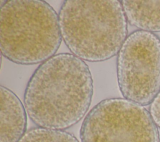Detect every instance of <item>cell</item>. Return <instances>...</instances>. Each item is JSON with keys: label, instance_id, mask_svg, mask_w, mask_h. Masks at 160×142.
Segmentation results:
<instances>
[{"label": "cell", "instance_id": "obj_1", "mask_svg": "<svg viewBox=\"0 0 160 142\" xmlns=\"http://www.w3.org/2000/svg\"><path fill=\"white\" fill-rule=\"evenodd\" d=\"M93 91L85 61L71 53H59L34 71L24 91V105L38 127L64 130L87 114Z\"/></svg>", "mask_w": 160, "mask_h": 142}, {"label": "cell", "instance_id": "obj_2", "mask_svg": "<svg viewBox=\"0 0 160 142\" xmlns=\"http://www.w3.org/2000/svg\"><path fill=\"white\" fill-rule=\"evenodd\" d=\"M58 16L62 40L83 61L112 58L128 37V21L118 0H66Z\"/></svg>", "mask_w": 160, "mask_h": 142}, {"label": "cell", "instance_id": "obj_3", "mask_svg": "<svg viewBox=\"0 0 160 142\" xmlns=\"http://www.w3.org/2000/svg\"><path fill=\"white\" fill-rule=\"evenodd\" d=\"M59 16L42 0H8L1 6L0 48L8 60L42 63L55 55L62 40Z\"/></svg>", "mask_w": 160, "mask_h": 142}, {"label": "cell", "instance_id": "obj_4", "mask_svg": "<svg viewBox=\"0 0 160 142\" xmlns=\"http://www.w3.org/2000/svg\"><path fill=\"white\" fill-rule=\"evenodd\" d=\"M81 142H159L156 124L143 106L121 98L103 99L86 115Z\"/></svg>", "mask_w": 160, "mask_h": 142}, {"label": "cell", "instance_id": "obj_5", "mask_svg": "<svg viewBox=\"0 0 160 142\" xmlns=\"http://www.w3.org/2000/svg\"><path fill=\"white\" fill-rule=\"evenodd\" d=\"M117 79L124 98L141 106L160 92V39L137 30L128 36L117 57Z\"/></svg>", "mask_w": 160, "mask_h": 142}, {"label": "cell", "instance_id": "obj_6", "mask_svg": "<svg viewBox=\"0 0 160 142\" xmlns=\"http://www.w3.org/2000/svg\"><path fill=\"white\" fill-rule=\"evenodd\" d=\"M0 142H18L26 132L27 112L17 95L1 86Z\"/></svg>", "mask_w": 160, "mask_h": 142}, {"label": "cell", "instance_id": "obj_7", "mask_svg": "<svg viewBox=\"0 0 160 142\" xmlns=\"http://www.w3.org/2000/svg\"><path fill=\"white\" fill-rule=\"evenodd\" d=\"M121 3L130 24L142 31H160V1L123 0Z\"/></svg>", "mask_w": 160, "mask_h": 142}, {"label": "cell", "instance_id": "obj_8", "mask_svg": "<svg viewBox=\"0 0 160 142\" xmlns=\"http://www.w3.org/2000/svg\"><path fill=\"white\" fill-rule=\"evenodd\" d=\"M18 142H79L64 130L35 127L28 130Z\"/></svg>", "mask_w": 160, "mask_h": 142}, {"label": "cell", "instance_id": "obj_9", "mask_svg": "<svg viewBox=\"0 0 160 142\" xmlns=\"http://www.w3.org/2000/svg\"><path fill=\"white\" fill-rule=\"evenodd\" d=\"M149 113L156 126L160 128V92L151 103Z\"/></svg>", "mask_w": 160, "mask_h": 142}]
</instances>
